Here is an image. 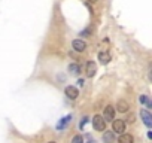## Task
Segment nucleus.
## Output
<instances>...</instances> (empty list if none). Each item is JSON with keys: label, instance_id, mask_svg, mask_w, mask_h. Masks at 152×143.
I'll list each match as a JSON object with an SVG mask.
<instances>
[{"label": "nucleus", "instance_id": "obj_1", "mask_svg": "<svg viewBox=\"0 0 152 143\" xmlns=\"http://www.w3.org/2000/svg\"><path fill=\"white\" fill-rule=\"evenodd\" d=\"M93 125H94V128H96L97 131H104V130H106V121H104L103 116H100V115H96V116L93 118Z\"/></svg>", "mask_w": 152, "mask_h": 143}, {"label": "nucleus", "instance_id": "obj_2", "mask_svg": "<svg viewBox=\"0 0 152 143\" xmlns=\"http://www.w3.org/2000/svg\"><path fill=\"white\" fill-rule=\"evenodd\" d=\"M112 130H113V133H116V134H122V133L125 131V122L121 121V119L113 121V122H112Z\"/></svg>", "mask_w": 152, "mask_h": 143}, {"label": "nucleus", "instance_id": "obj_3", "mask_svg": "<svg viewBox=\"0 0 152 143\" xmlns=\"http://www.w3.org/2000/svg\"><path fill=\"white\" fill-rule=\"evenodd\" d=\"M115 118V107L113 106H106L103 112V119L104 121H113Z\"/></svg>", "mask_w": 152, "mask_h": 143}, {"label": "nucleus", "instance_id": "obj_4", "mask_svg": "<svg viewBox=\"0 0 152 143\" xmlns=\"http://www.w3.org/2000/svg\"><path fill=\"white\" fill-rule=\"evenodd\" d=\"M96 72H97V64L94 61H88L87 63V69H85V73L88 78H93L96 75Z\"/></svg>", "mask_w": 152, "mask_h": 143}, {"label": "nucleus", "instance_id": "obj_5", "mask_svg": "<svg viewBox=\"0 0 152 143\" xmlns=\"http://www.w3.org/2000/svg\"><path fill=\"white\" fill-rule=\"evenodd\" d=\"M72 46H73V49H75V51L82 52V51H85V48H87V43H85L84 40H81V39H75V40L72 42Z\"/></svg>", "mask_w": 152, "mask_h": 143}, {"label": "nucleus", "instance_id": "obj_6", "mask_svg": "<svg viewBox=\"0 0 152 143\" xmlns=\"http://www.w3.org/2000/svg\"><path fill=\"white\" fill-rule=\"evenodd\" d=\"M140 116H142V119H143V122H145L146 127H151L152 125V115L146 109H142L140 110Z\"/></svg>", "mask_w": 152, "mask_h": 143}, {"label": "nucleus", "instance_id": "obj_7", "mask_svg": "<svg viewBox=\"0 0 152 143\" xmlns=\"http://www.w3.org/2000/svg\"><path fill=\"white\" fill-rule=\"evenodd\" d=\"M66 96H67L70 100H76V98H78V96H79V91L76 90L75 87H67V88H66Z\"/></svg>", "mask_w": 152, "mask_h": 143}, {"label": "nucleus", "instance_id": "obj_8", "mask_svg": "<svg viewBox=\"0 0 152 143\" xmlns=\"http://www.w3.org/2000/svg\"><path fill=\"white\" fill-rule=\"evenodd\" d=\"M99 60H100L102 64H107V63H110L112 57H110V54H109L107 51H104V52H100V54H99Z\"/></svg>", "mask_w": 152, "mask_h": 143}, {"label": "nucleus", "instance_id": "obj_9", "mask_svg": "<svg viewBox=\"0 0 152 143\" xmlns=\"http://www.w3.org/2000/svg\"><path fill=\"white\" fill-rule=\"evenodd\" d=\"M70 119H72V115H67V116H64V118H61V121L57 124V130H63L69 122H70Z\"/></svg>", "mask_w": 152, "mask_h": 143}, {"label": "nucleus", "instance_id": "obj_10", "mask_svg": "<svg viewBox=\"0 0 152 143\" xmlns=\"http://www.w3.org/2000/svg\"><path fill=\"white\" fill-rule=\"evenodd\" d=\"M134 139L131 134H121V137L118 139V143H133Z\"/></svg>", "mask_w": 152, "mask_h": 143}, {"label": "nucleus", "instance_id": "obj_11", "mask_svg": "<svg viewBox=\"0 0 152 143\" xmlns=\"http://www.w3.org/2000/svg\"><path fill=\"white\" fill-rule=\"evenodd\" d=\"M69 72H70L73 76H78V75L81 73V67H79L78 64H70V66H69Z\"/></svg>", "mask_w": 152, "mask_h": 143}, {"label": "nucleus", "instance_id": "obj_12", "mask_svg": "<svg viewBox=\"0 0 152 143\" xmlns=\"http://www.w3.org/2000/svg\"><path fill=\"white\" fill-rule=\"evenodd\" d=\"M128 107H130V106H128V103H127V101H124V100H121V101H118V103H116V109H118L119 112H122V113H124V112H127V110H128Z\"/></svg>", "mask_w": 152, "mask_h": 143}, {"label": "nucleus", "instance_id": "obj_13", "mask_svg": "<svg viewBox=\"0 0 152 143\" xmlns=\"http://www.w3.org/2000/svg\"><path fill=\"white\" fill-rule=\"evenodd\" d=\"M104 131H106V130H104ZM113 139H115L113 131H106V133H104V136H103V142H104V143H112V142H113Z\"/></svg>", "mask_w": 152, "mask_h": 143}, {"label": "nucleus", "instance_id": "obj_14", "mask_svg": "<svg viewBox=\"0 0 152 143\" xmlns=\"http://www.w3.org/2000/svg\"><path fill=\"white\" fill-rule=\"evenodd\" d=\"M72 143H84L82 136H75V137L72 139Z\"/></svg>", "mask_w": 152, "mask_h": 143}, {"label": "nucleus", "instance_id": "obj_15", "mask_svg": "<svg viewBox=\"0 0 152 143\" xmlns=\"http://www.w3.org/2000/svg\"><path fill=\"white\" fill-rule=\"evenodd\" d=\"M91 33H93V30H91V28H90V27H88V28H85V30H82V31H81V34H79V36H90V34H91Z\"/></svg>", "mask_w": 152, "mask_h": 143}, {"label": "nucleus", "instance_id": "obj_16", "mask_svg": "<svg viewBox=\"0 0 152 143\" xmlns=\"http://www.w3.org/2000/svg\"><path fill=\"white\" fill-rule=\"evenodd\" d=\"M87 122H88V118H87V116H85V118H84V119H82V122H79V128H84V125H85V124H87Z\"/></svg>", "mask_w": 152, "mask_h": 143}, {"label": "nucleus", "instance_id": "obj_17", "mask_svg": "<svg viewBox=\"0 0 152 143\" xmlns=\"http://www.w3.org/2000/svg\"><path fill=\"white\" fill-rule=\"evenodd\" d=\"M139 101H140V103H146V101H148V97H146V96H140V97H139Z\"/></svg>", "mask_w": 152, "mask_h": 143}, {"label": "nucleus", "instance_id": "obj_18", "mask_svg": "<svg viewBox=\"0 0 152 143\" xmlns=\"http://www.w3.org/2000/svg\"><path fill=\"white\" fill-rule=\"evenodd\" d=\"M78 84H79V85L82 87V85H84V79H79V81H78Z\"/></svg>", "mask_w": 152, "mask_h": 143}, {"label": "nucleus", "instance_id": "obj_19", "mask_svg": "<svg viewBox=\"0 0 152 143\" xmlns=\"http://www.w3.org/2000/svg\"><path fill=\"white\" fill-rule=\"evenodd\" d=\"M90 2H97V0H90Z\"/></svg>", "mask_w": 152, "mask_h": 143}, {"label": "nucleus", "instance_id": "obj_20", "mask_svg": "<svg viewBox=\"0 0 152 143\" xmlns=\"http://www.w3.org/2000/svg\"><path fill=\"white\" fill-rule=\"evenodd\" d=\"M48 143H55V142H48Z\"/></svg>", "mask_w": 152, "mask_h": 143}]
</instances>
